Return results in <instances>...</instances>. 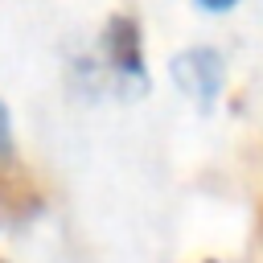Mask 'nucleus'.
Returning a JSON list of instances; mask_svg holds the SVG:
<instances>
[{"label": "nucleus", "instance_id": "6", "mask_svg": "<svg viewBox=\"0 0 263 263\" xmlns=\"http://www.w3.org/2000/svg\"><path fill=\"white\" fill-rule=\"evenodd\" d=\"M259 234H263V205H259Z\"/></svg>", "mask_w": 263, "mask_h": 263}, {"label": "nucleus", "instance_id": "4", "mask_svg": "<svg viewBox=\"0 0 263 263\" xmlns=\"http://www.w3.org/2000/svg\"><path fill=\"white\" fill-rule=\"evenodd\" d=\"M8 144H12V132H8V107L0 103V160L8 156Z\"/></svg>", "mask_w": 263, "mask_h": 263}, {"label": "nucleus", "instance_id": "2", "mask_svg": "<svg viewBox=\"0 0 263 263\" xmlns=\"http://www.w3.org/2000/svg\"><path fill=\"white\" fill-rule=\"evenodd\" d=\"M103 53L107 66L115 70V78L144 86L148 82V66H144V45H140V25L127 12H115L103 29Z\"/></svg>", "mask_w": 263, "mask_h": 263}, {"label": "nucleus", "instance_id": "1", "mask_svg": "<svg viewBox=\"0 0 263 263\" xmlns=\"http://www.w3.org/2000/svg\"><path fill=\"white\" fill-rule=\"evenodd\" d=\"M168 70H173V82H177L201 111H210V107L218 103L222 82H226V62H222L218 49H210V45L181 49V53L168 62Z\"/></svg>", "mask_w": 263, "mask_h": 263}, {"label": "nucleus", "instance_id": "3", "mask_svg": "<svg viewBox=\"0 0 263 263\" xmlns=\"http://www.w3.org/2000/svg\"><path fill=\"white\" fill-rule=\"evenodd\" d=\"M0 205L8 214H29L41 205V189L33 181V173H25L16 160H0Z\"/></svg>", "mask_w": 263, "mask_h": 263}, {"label": "nucleus", "instance_id": "5", "mask_svg": "<svg viewBox=\"0 0 263 263\" xmlns=\"http://www.w3.org/2000/svg\"><path fill=\"white\" fill-rule=\"evenodd\" d=\"M201 8H210V12H226V8H234L238 0H197Z\"/></svg>", "mask_w": 263, "mask_h": 263}]
</instances>
